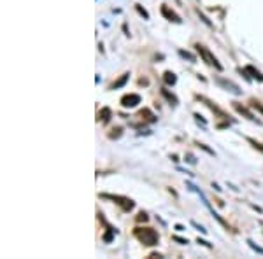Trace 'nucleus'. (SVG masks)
Instances as JSON below:
<instances>
[{
    "label": "nucleus",
    "mask_w": 263,
    "mask_h": 259,
    "mask_svg": "<svg viewBox=\"0 0 263 259\" xmlns=\"http://www.w3.org/2000/svg\"><path fill=\"white\" fill-rule=\"evenodd\" d=\"M248 142L251 144V146L254 147V149H258V151H260L261 154H263V146H261L260 142H256V140H254V138H248Z\"/></svg>",
    "instance_id": "obj_13"
},
{
    "label": "nucleus",
    "mask_w": 263,
    "mask_h": 259,
    "mask_svg": "<svg viewBox=\"0 0 263 259\" xmlns=\"http://www.w3.org/2000/svg\"><path fill=\"white\" fill-rule=\"evenodd\" d=\"M128 77H130V74H123L121 77H120V81H116V83H114L112 86H111V90H118V88L125 86L126 81H128Z\"/></svg>",
    "instance_id": "obj_9"
},
{
    "label": "nucleus",
    "mask_w": 263,
    "mask_h": 259,
    "mask_svg": "<svg viewBox=\"0 0 263 259\" xmlns=\"http://www.w3.org/2000/svg\"><path fill=\"white\" fill-rule=\"evenodd\" d=\"M179 54H181V56H182V58H188V60H190V62H195V56H193V54L186 53V51H179Z\"/></svg>",
    "instance_id": "obj_14"
},
{
    "label": "nucleus",
    "mask_w": 263,
    "mask_h": 259,
    "mask_svg": "<svg viewBox=\"0 0 263 259\" xmlns=\"http://www.w3.org/2000/svg\"><path fill=\"white\" fill-rule=\"evenodd\" d=\"M134 236L141 242L142 245H146V247H155V245H158V242H160L158 233H156L153 228H135Z\"/></svg>",
    "instance_id": "obj_1"
},
{
    "label": "nucleus",
    "mask_w": 263,
    "mask_h": 259,
    "mask_svg": "<svg viewBox=\"0 0 263 259\" xmlns=\"http://www.w3.org/2000/svg\"><path fill=\"white\" fill-rule=\"evenodd\" d=\"M218 84L219 86H223V88H227L228 91H232L233 95H240V88L237 86V84H233V83H230V81H224V79H218Z\"/></svg>",
    "instance_id": "obj_5"
},
{
    "label": "nucleus",
    "mask_w": 263,
    "mask_h": 259,
    "mask_svg": "<svg viewBox=\"0 0 263 259\" xmlns=\"http://www.w3.org/2000/svg\"><path fill=\"white\" fill-rule=\"evenodd\" d=\"M137 221H139V223H142V221L146 223V221H147V214H146V212H141V214L137 215Z\"/></svg>",
    "instance_id": "obj_17"
},
{
    "label": "nucleus",
    "mask_w": 263,
    "mask_h": 259,
    "mask_svg": "<svg viewBox=\"0 0 263 259\" xmlns=\"http://www.w3.org/2000/svg\"><path fill=\"white\" fill-rule=\"evenodd\" d=\"M248 244H249V247H251L253 250H256V252H260V254H263V249H261V247H258V245H256V244H253V242H251V240H248Z\"/></svg>",
    "instance_id": "obj_15"
},
{
    "label": "nucleus",
    "mask_w": 263,
    "mask_h": 259,
    "mask_svg": "<svg viewBox=\"0 0 263 259\" xmlns=\"http://www.w3.org/2000/svg\"><path fill=\"white\" fill-rule=\"evenodd\" d=\"M162 14H163L165 18H167L168 21H174V23H181V21H182V19L179 18V16H177L174 11L168 9L167 6H162Z\"/></svg>",
    "instance_id": "obj_6"
},
{
    "label": "nucleus",
    "mask_w": 263,
    "mask_h": 259,
    "mask_svg": "<svg viewBox=\"0 0 263 259\" xmlns=\"http://www.w3.org/2000/svg\"><path fill=\"white\" fill-rule=\"evenodd\" d=\"M174 240L179 242L181 245H186V244H188V240H186V238H181V236H174Z\"/></svg>",
    "instance_id": "obj_20"
},
{
    "label": "nucleus",
    "mask_w": 263,
    "mask_h": 259,
    "mask_svg": "<svg viewBox=\"0 0 263 259\" xmlns=\"http://www.w3.org/2000/svg\"><path fill=\"white\" fill-rule=\"evenodd\" d=\"M233 107H235V110H237V112L244 114V116H246V117H248V119H251V121H254V119H256V117H254V116H253V114H251V112H249V110H248V109H246V107H242V105H239V104H233Z\"/></svg>",
    "instance_id": "obj_7"
},
{
    "label": "nucleus",
    "mask_w": 263,
    "mask_h": 259,
    "mask_svg": "<svg viewBox=\"0 0 263 259\" xmlns=\"http://www.w3.org/2000/svg\"><path fill=\"white\" fill-rule=\"evenodd\" d=\"M163 79H165V83H167L168 86H174V84L177 83V77H176V74H174V72H165Z\"/></svg>",
    "instance_id": "obj_8"
},
{
    "label": "nucleus",
    "mask_w": 263,
    "mask_h": 259,
    "mask_svg": "<svg viewBox=\"0 0 263 259\" xmlns=\"http://www.w3.org/2000/svg\"><path fill=\"white\" fill-rule=\"evenodd\" d=\"M162 93H163V95L167 96V98L171 100V102H174V104H176V102H177V98H176V96H174V95H171V93H167V90H163Z\"/></svg>",
    "instance_id": "obj_18"
},
{
    "label": "nucleus",
    "mask_w": 263,
    "mask_h": 259,
    "mask_svg": "<svg viewBox=\"0 0 263 259\" xmlns=\"http://www.w3.org/2000/svg\"><path fill=\"white\" fill-rule=\"evenodd\" d=\"M253 107L256 109V110H260V112L263 114V105L261 104H258V102H253Z\"/></svg>",
    "instance_id": "obj_21"
},
{
    "label": "nucleus",
    "mask_w": 263,
    "mask_h": 259,
    "mask_svg": "<svg viewBox=\"0 0 263 259\" xmlns=\"http://www.w3.org/2000/svg\"><path fill=\"white\" fill-rule=\"evenodd\" d=\"M100 119H102V123H109V119H111V109H107V107H104L100 110Z\"/></svg>",
    "instance_id": "obj_10"
},
{
    "label": "nucleus",
    "mask_w": 263,
    "mask_h": 259,
    "mask_svg": "<svg viewBox=\"0 0 263 259\" xmlns=\"http://www.w3.org/2000/svg\"><path fill=\"white\" fill-rule=\"evenodd\" d=\"M197 51L200 53V56H202V60L207 63V65H211V67H214L216 70H223V65L218 62V58L214 56L213 53H211L209 49L205 48V46H202V44H197Z\"/></svg>",
    "instance_id": "obj_2"
},
{
    "label": "nucleus",
    "mask_w": 263,
    "mask_h": 259,
    "mask_svg": "<svg viewBox=\"0 0 263 259\" xmlns=\"http://www.w3.org/2000/svg\"><path fill=\"white\" fill-rule=\"evenodd\" d=\"M137 11H139V14H141V16H144V18H146V19H149V14H147V12L144 11L141 6H137Z\"/></svg>",
    "instance_id": "obj_19"
},
{
    "label": "nucleus",
    "mask_w": 263,
    "mask_h": 259,
    "mask_svg": "<svg viewBox=\"0 0 263 259\" xmlns=\"http://www.w3.org/2000/svg\"><path fill=\"white\" fill-rule=\"evenodd\" d=\"M141 104V96L135 95V93H130V95H125L121 98V105L125 109H132V107H137Z\"/></svg>",
    "instance_id": "obj_4"
},
{
    "label": "nucleus",
    "mask_w": 263,
    "mask_h": 259,
    "mask_svg": "<svg viewBox=\"0 0 263 259\" xmlns=\"http://www.w3.org/2000/svg\"><path fill=\"white\" fill-rule=\"evenodd\" d=\"M102 198H107V200H114L118 205L123 207V210H132L134 209V202L128 198H123V196H114V194H100Z\"/></svg>",
    "instance_id": "obj_3"
},
{
    "label": "nucleus",
    "mask_w": 263,
    "mask_h": 259,
    "mask_svg": "<svg viewBox=\"0 0 263 259\" xmlns=\"http://www.w3.org/2000/svg\"><path fill=\"white\" fill-rule=\"evenodd\" d=\"M198 244H202L203 247H207V249H211V247H213V245H211L209 242H205V240H200V238H198Z\"/></svg>",
    "instance_id": "obj_22"
},
{
    "label": "nucleus",
    "mask_w": 263,
    "mask_h": 259,
    "mask_svg": "<svg viewBox=\"0 0 263 259\" xmlns=\"http://www.w3.org/2000/svg\"><path fill=\"white\" fill-rule=\"evenodd\" d=\"M114 233H116V229H112V228H107V233H105V236H104V242H111L112 240V236H114Z\"/></svg>",
    "instance_id": "obj_12"
},
{
    "label": "nucleus",
    "mask_w": 263,
    "mask_h": 259,
    "mask_svg": "<svg viewBox=\"0 0 263 259\" xmlns=\"http://www.w3.org/2000/svg\"><path fill=\"white\" fill-rule=\"evenodd\" d=\"M192 226H195V228L198 229V231H200V233H203V235H205V233H207V229L203 228V226H200V224H197V223H195V221H192Z\"/></svg>",
    "instance_id": "obj_16"
},
{
    "label": "nucleus",
    "mask_w": 263,
    "mask_h": 259,
    "mask_svg": "<svg viewBox=\"0 0 263 259\" xmlns=\"http://www.w3.org/2000/svg\"><path fill=\"white\" fill-rule=\"evenodd\" d=\"M246 72H249V74H253V77H254V79L263 81V75H261L260 72H258L256 69H254V67H248V69H246Z\"/></svg>",
    "instance_id": "obj_11"
}]
</instances>
